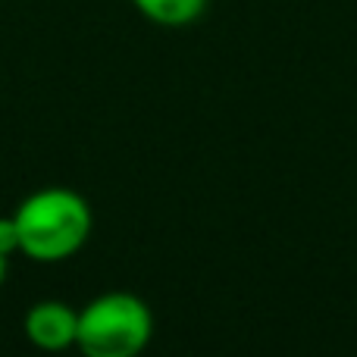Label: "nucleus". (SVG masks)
Here are the masks:
<instances>
[{
  "label": "nucleus",
  "mask_w": 357,
  "mask_h": 357,
  "mask_svg": "<svg viewBox=\"0 0 357 357\" xmlns=\"http://www.w3.org/2000/svg\"><path fill=\"white\" fill-rule=\"evenodd\" d=\"M13 220L19 229V254L35 264L73 260L94 232L91 204L66 185L31 191L13 210Z\"/></svg>",
  "instance_id": "f257e3e1"
},
{
  "label": "nucleus",
  "mask_w": 357,
  "mask_h": 357,
  "mask_svg": "<svg viewBox=\"0 0 357 357\" xmlns=\"http://www.w3.org/2000/svg\"><path fill=\"white\" fill-rule=\"evenodd\" d=\"M154 339V310L135 291H104L79 307L82 357H142Z\"/></svg>",
  "instance_id": "f03ea898"
},
{
  "label": "nucleus",
  "mask_w": 357,
  "mask_h": 357,
  "mask_svg": "<svg viewBox=\"0 0 357 357\" xmlns=\"http://www.w3.org/2000/svg\"><path fill=\"white\" fill-rule=\"evenodd\" d=\"M22 333L29 345L44 354L73 351L79 339V307L56 298L35 301L22 317Z\"/></svg>",
  "instance_id": "7ed1b4c3"
},
{
  "label": "nucleus",
  "mask_w": 357,
  "mask_h": 357,
  "mask_svg": "<svg viewBox=\"0 0 357 357\" xmlns=\"http://www.w3.org/2000/svg\"><path fill=\"white\" fill-rule=\"evenodd\" d=\"M207 3L210 0H132V6L160 29H185V25L197 22Z\"/></svg>",
  "instance_id": "20e7f679"
},
{
  "label": "nucleus",
  "mask_w": 357,
  "mask_h": 357,
  "mask_svg": "<svg viewBox=\"0 0 357 357\" xmlns=\"http://www.w3.org/2000/svg\"><path fill=\"white\" fill-rule=\"evenodd\" d=\"M0 254L3 257L19 254V229L13 216H0Z\"/></svg>",
  "instance_id": "39448f33"
},
{
  "label": "nucleus",
  "mask_w": 357,
  "mask_h": 357,
  "mask_svg": "<svg viewBox=\"0 0 357 357\" xmlns=\"http://www.w3.org/2000/svg\"><path fill=\"white\" fill-rule=\"evenodd\" d=\"M6 276H10V257H3V254H0V289L6 285Z\"/></svg>",
  "instance_id": "423d86ee"
}]
</instances>
